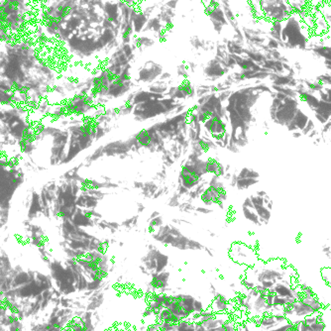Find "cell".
<instances>
[{
    "label": "cell",
    "instance_id": "obj_1",
    "mask_svg": "<svg viewBox=\"0 0 331 331\" xmlns=\"http://www.w3.org/2000/svg\"><path fill=\"white\" fill-rule=\"evenodd\" d=\"M20 175L14 168L0 165V204L4 205L12 199L17 187L21 183Z\"/></svg>",
    "mask_w": 331,
    "mask_h": 331
},
{
    "label": "cell",
    "instance_id": "obj_2",
    "mask_svg": "<svg viewBox=\"0 0 331 331\" xmlns=\"http://www.w3.org/2000/svg\"><path fill=\"white\" fill-rule=\"evenodd\" d=\"M221 198V192L219 188L216 187H210L206 191V193H204V195L202 196V199L205 203L207 204H211V203H216L219 199Z\"/></svg>",
    "mask_w": 331,
    "mask_h": 331
},
{
    "label": "cell",
    "instance_id": "obj_3",
    "mask_svg": "<svg viewBox=\"0 0 331 331\" xmlns=\"http://www.w3.org/2000/svg\"><path fill=\"white\" fill-rule=\"evenodd\" d=\"M182 181L187 187H192L199 182V174L193 170H185L182 173Z\"/></svg>",
    "mask_w": 331,
    "mask_h": 331
},
{
    "label": "cell",
    "instance_id": "obj_4",
    "mask_svg": "<svg viewBox=\"0 0 331 331\" xmlns=\"http://www.w3.org/2000/svg\"><path fill=\"white\" fill-rule=\"evenodd\" d=\"M194 309H195V312H197V313H202V312L205 311V309H204V306H203V304H202V302L200 300H195Z\"/></svg>",
    "mask_w": 331,
    "mask_h": 331
}]
</instances>
